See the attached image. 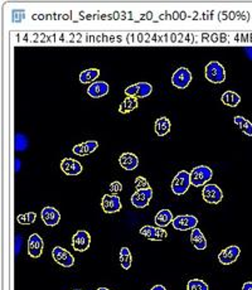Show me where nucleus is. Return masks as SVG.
I'll list each match as a JSON object with an SVG mask.
<instances>
[{"mask_svg": "<svg viewBox=\"0 0 252 290\" xmlns=\"http://www.w3.org/2000/svg\"><path fill=\"white\" fill-rule=\"evenodd\" d=\"M213 177V172L210 167L207 165H198V167L193 168L190 172V183L194 187H202V185L207 184Z\"/></svg>", "mask_w": 252, "mask_h": 290, "instance_id": "1", "label": "nucleus"}, {"mask_svg": "<svg viewBox=\"0 0 252 290\" xmlns=\"http://www.w3.org/2000/svg\"><path fill=\"white\" fill-rule=\"evenodd\" d=\"M190 185H192V183H190V173L187 172V170H180L173 179L172 190L174 195L183 196L184 193H187Z\"/></svg>", "mask_w": 252, "mask_h": 290, "instance_id": "2", "label": "nucleus"}, {"mask_svg": "<svg viewBox=\"0 0 252 290\" xmlns=\"http://www.w3.org/2000/svg\"><path fill=\"white\" fill-rule=\"evenodd\" d=\"M206 78L212 83H222L226 80L225 67L217 61H212L206 66Z\"/></svg>", "mask_w": 252, "mask_h": 290, "instance_id": "3", "label": "nucleus"}, {"mask_svg": "<svg viewBox=\"0 0 252 290\" xmlns=\"http://www.w3.org/2000/svg\"><path fill=\"white\" fill-rule=\"evenodd\" d=\"M153 198V189L150 188H139L131 196V205L136 208H145L149 206Z\"/></svg>", "mask_w": 252, "mask_h": 290, "instance_id": "4", "label": "nucleus"}, {"mask_svg": "<svg viewBox=\"0 0 252 290\" xmlns=\"http://www.w3.org/2000/svg\"><path fill=\"white\" fill-rule=\"evenodd\" d=\"M190 81H192V73L188 68L179 67L172 76V83L174 87L184 90L189 86Z\"/></svg>", "mask_w": 252, "mask_h": 290, "instance_id": "5", "label": "nucleus"}, {"mask_svg": "<svg viewBox=\"0 0 252 290\" xmlns=\"http://www.w3.org/2000/svg\"><path fill=\"white\" fill-rule=\"evenodd\" d=\"M153 86L147 82H137L125 88V95L134 99H145L152 93Z\"/></svg>", "mask_w": 252, "mask_h": 290, "instance_id": "6", "label": "nucleus"}, {"mask_svg": "<svg viewBox=\"0 0 252 290\" xmlns=\"http://www.w3.org/2000/svg\"><path fill=\"white\" fill-rule=\"evenodd\" d=\"M203 200L211 205H217L223 200V192L217 184H206L202 190Z\"/></svg>", "mask_w": 252, "mask_h": 290, "instance_id": "7", "label": "nucleus"}, {"mask_svg": "<svg viewBox=\"0 0 252 290\" xmlns=\"http://www.w3.org/2000/svg\"><path fill=\"white\" fill-rule=\"evenodd\" d=\"M52 258L58 265L63 266V268H71L75 264V258L72 254L68 253L66 249L61 248V246H56L52 250Z\"/></svg>", "mask_w": 252, "mask_h": 290, "instance_id": "8", "label": "nucleus"}, {"mask_svg": "<svg viewBox=\"0 0 252 290\" xmlns=\"http://www.w3.org/2000/svg\"><path fill=\"white\" fill-rule=\"evenodd\" d=\"M173 227L178 231H187L193 230L197 227L198 225V218L192 215H180L174 217L173 220Z\"/></svg>", "mask_w": 252, "mask_h": 290, "instance_id": "9", "label": "nucleus"}, {"mask_svg": "<svg viewBox=\"0 0 252 290\" xmlns=\"http://www.w3.org/2000/svg\"><path fill=\"white\" fill-rule=\"evenodd\" d=\"M91 245V236L86 230H78L72 237V248L78 253L88 250Z\"/></svg>", "mask_w": 252, "mask_h": 290, "instance_id": "10", "label": "nucleus"}, {"mask_svg": "<svg viewBox=\"0 0 252 290\" xmlns=\"http://www.w3.org/2000/svg\"><path fill=\"white\" fill-rule=\"evenodd\" d=\"M140 235L146 237L150 241H163L168 237V232L162 227H154V226H142L140 228Z\"/></svg>", "mask_w": 252, "mask_h": 290, "instance_id": "11", "label": "nucleus"}, {"mask_svg": "<svg viewBox=\"0 0 252 290\" xmlns=\"http://www.w3.org/2000/svg\"><path fill=\"white\" fill-rule=\"evenodd\" d=\"M101 207L105 213H116L123 208L118 195H105L101 201Z\"/></svg>", "mask_w": 252, "mask_h": 290, "instance_id": "12", "label": "nucleus"}, {"mask_svg": "<svg viewBox=\"0 0 252 290\" xmlns=\"http://www.w3.org/2000/svg\"><path fill=\"white\" fill-rule=\"evenodd\" d=\"M240 254L241 249L238 246H228V248H226L225 250H222L218 254V260H220L222 265H231V264H233L240 258Z\"/></svg>", "mask_w": 252, "mask_h": 290, "instance_id": "13", "label": "nucleus"}, {"mask_svg": "<svg viewBox=\"0 0 252 290\" xmlns=\"http://www.w3.org/2000/svg\"><path fill=\"white\" fill-rule=\"evenodd\" d=\"M43 244L42 237L38 233H33L28 238V255L33 259H37L42 255L43 253Z\"/></svg>", "mask_w": 252, "mask_h": 290, "instance_id": "14", "label": "nucleus"}, {"mask_svg": "<svg viewBox=\"0 0 252 290\" xmlns=\"http://www.w3.org/2000/svg\"><path fill=\"white\" fill-rule=\"evenodd\" d=\"M40 216H42L43 222L47 226H49V227H55L61 221V213L58 212V210H56L55 207H51V206L43 208Z\"/></svg>", "mask_w": 252, "mask_h": 290, "instance_id": "15", "label": "nucleus"}, {"mask_svg": "<svg viewBox=\"0 0 252 290\" xmlns=\"http://www.w3.org/2000/svg\"><path fill=\"white\" fill-rule=\"evenodd\" d=\"M109 83H106L105 81H96V82L91 83L87 88L88 96H91L92 99H100L104 98L109 93Z\"/></svg>", "mask_w": 252, "mask_h": 290, "instance_id": "16", "label": "nucleus"}, {"mask_svg": "<svg viewBox=\"0 0 252 290\" xmlns=\"http://www.w3.org/2000/svg\"><path fill=\"white\" fill-rule=\"evenodd\" d=\"M61 169L67 175H78L82 172V164H81L80 162H77L76 159L65 158V159L61 162Z\"/></svg>", "mask_w": 252, "mask_h": 290, "instance_id": "17", "label": "nucleus"}, {"mask_svg": "<svg viewBox=\"0 0 252 290\" xmlns=\"http://www.w3.org/2000/svg\"><path fill=\"white\" fill-rule=\"evenodd\" d=\"M119 164L125 170H134L139 165V158L134 153H124L119 158Z\"/></svg>", "mask_w": 252, "mask_h": 290, "instance_id": "18", "label": "nucleus"}, {"mask_svg": "<svg viewBox=\"0 0 252 290\" xmlns=\"http://www.w3.org/2000/svg\"><path fill=\"white\" fill-rule=\"evenodd\" d=\"M98 148V143L96 140H88L85 143H81L78 145L73 147V153L78 157H86V155H90L95 152Z\"/></svg>", "mask_w": 252, "mask_h": 290, "instance_id": "19", "label": "nucleus"}, {"mask_svg": "<svg viewBox=\"0 0 252 290\" xmlns=\"http://www.w3.org/2000/svg\"><path fill=\"white\" fill-rule=\"evenodd\" d=\"M190 241H192L193 246L197 250H206L207 249V240H206L205 235L199 228H193L192 233H190Z\"/></svg>", "mask_w": 252, "mask_h": 290, "instance_id": "20", "label": "nucleus"}, {"mask_svg": "<svg viewBox=\"0 0 252 290\" xmlns=\"http://www.w3.org/2000/svg\"><path fill=\"white\" fill-rule=\"evenodd\" d=\"M174 217H173V213L170 210H160L159 212L155 216V223H157L158 227H167L169 223L173 222Z\"/></svg>", "mask_w": 252, "mask_h": 290, "instance_id": "21", "label": "nucleus"}, {"mask_svg": "<svg viewBox=\"0 0 252 290\" xmlns=\"http://www.w3.org/2000/svg\"><path fill=\"white\" fill-rule=\"evenodd\" d=\"M170 126H172V124H170L169 119L162 116V118H159L155 121V133L159 136L167 135L170 131Z\"/></svg>", "mask_w": 252, "mask_h": 290, "instance_id": "22", "label": "nucleus"}, {"mask_svg": "<svg viewBox=\"0 0 252 290\" xmlns=\"http://www.w3.org/2000/svg\"><path fill=\"white\" fill-rule=\"evenodd\" d=\"M100 76V70L97 68H88V70L82 71L80 73V82L81 83H93L96 82V78Z\"/></svg>", "mask_w": 252, "mask_h": 290, "instance_id": "23", "label": "nucleus"}, {"mask_svg": "<svg viewBox=\"0 0 252 290\" xmlns=\"http://www.w3.org/2000/svg\"><path fill=\"white\" fill-rule=\"evenodd\" d=\"M221 100H222V103L225 104V105L230 106V108H237L238 104L241 103L240 95L233 92V91H226L222 95V98H221Z\"/></svg>", "mask_w": 252, "mask_h": 290, "instance_id": "24", "label": "nucleus"}, {"mask_svg": "<svg viewBox=\"0 0 252 290\" xmlns=\"http://www.w3.org/2000/svg\"><path fill=\"white\" fill-rule=\"evenodd\" d=\"M236 126L242 131L243 134H246L247 136H252V123L248 121L247 119H245L243 116H235L233 119Z\"/></svg>", "mask_w": 252, "mask_h": 290, "instance_id": "25", "label": "nucleus"}, {"mask_svg": "<svg viewBox=\"0 0 252 290\" xmlns=\"http://www.w3.org/2000/svg\"><path fill=\"white\" fill-rule=\"evenodd\" d=\"M137 106H139V104H137V99L126 96L125 100H124L123 103L120 104V106H119V113L129 114V113H131V111H134L135 109H137Z\"/></svg>", "mask_w": 252, "mask_h": 290, "instance_id": "26", "label": "nucleus"}, {"mask_svg": "<svg viewBox=\"0 0 252 290\" xmlns=\"http://www.w3.org/2000/svg\"><path fill=\"white\" fill-rule=\"evenodd\" d=\"M119 259H120L121 268H123L124 270H129V269L131 268L132 256H131V253H130V250L126 248V246L121 248L120 255H119Z\"/></svg>", "mask_w": 252, "mask_h": 290, "instance_id": "27", "label": "nucleus"}, {"mask_svg": "<svg viewBox=\"0 0 252 290\" xmlns=\"http://www.w3.org/2000/svg\"><path fill=\"white\" fill-rule=\"evenodd\" d=\"M187 290H210V286L200 279H190L187 283Z\"/></svg>", "mask_w": 252, "mask_h": 290, "instance_id": "28", "label": "nucleus"}, {"mask_svg": "<svg viewBox=\"0 0 252 290\" xmlns=\"http://www.w3.org/2000/svg\"><path fill=\"white\" fill-rule=\"evenodd\" d=\"M35 218H37V213L35 212H28L25 215H18L17 221L19 225H33L35 222Z\"/></svg>", "mask_w": 252, "mask_h": 290, "instance_id": "29", "label": "nucleus"}, {"mask_svg": "<svg viewBox=\"0 0 252 290\" xmlns=\"http://www.w3.org/2000/svg\"><path fill=\"white\" fill-rule=\"evenodd\" d=\"M27 138H25L23 134H17V136H15V149H17L18 152H22V150H24L25 148H27Z\"/></svg>", "mask_w": 252, "mask_h": 290, "instance_id": "30", "label": "nucleus"}, {"mask_svg": "<svg viewBox=\"0 0 252 290\" xmlns=\"http://www.w3.org/2000/svg\"><path fill=\"white\" fill-rule=\"evenodd\" d=\"M135 185H136V189H139V188H150L149 182L144 177H141V175L135 178Z\"/></svg>", "mask_w": 252, "mask_h": 290, "instance_id": "31", "label": "nucleus"}, {"mask_svg": "<svg viewBox=\"0 0 252 290\" xmlns=\"http://www.w3.org/2000/svg\"><path fill=\"white\" fill-rule=\"evenodd\" d=\"M109 188H110V190L114 195H118V193H120L121 190H123V184H121V182H119V180H115V182L110 183Z\"/></svg>", "mask_w": 252, "mask_h": 290, "instance_id": "32", "label": "nucleus"}, {"mask_svg": "<svg viewBox=\"0 0 252 290\" xmlns=\"http://www.w3.org/2000/svg\"><path fill=\"white\" fill-rule=\"evenodd\" d=\"M20 248H22V236H15V255L20 253Z\"/></svg>", "mask_w": 252, "mask_h": 290, "instance_id": "33", "label": "nucleus"}, {"mask_svg": "<svg viewBox=\"0 0 252 290\" xmlns=\"http://www.w3.org/2000/svg\"><path fill=\"white\" fill-rule=\"evenodd\" d=\"M242 290H252V281H247L242 285Z\"/></svg>", "mask_w": 252, "mask_h": 290, "instance_id": "34", "label": "nucleus"}, {"mask_svg": "<svg viewBox=\"0 0 252 290\" xmlns=\"http://www.w3.org/2000/svg\"><path fill=\"white\" fill-rule=\"evenodd\" d=\"M20 165H22L20 160L18 159V158H15V172H17V173L20 170Z\"/></svg>", "mask_w": 252, "mask_h": 290, "instance_id": "35", "label": "nucleus"}, {"mask_svg": "<svg viewBox=\"0 0 252 290\" xmlns=\"http://www.w3.org/2000/svg\"><path fill=\"white\" fill-rule=\"evenodd\" d=\"M150 290H167V288L163 285H154Z\"/></svg>", "mask_w": 252, "mask_h": 290, "instance_id": "36", "label": "nucleus"}, {"mask_svg": "<svg viewBox=\"0 0 252 290\" xmlns=\"http://www.w3.org/2000/svg\"><path fill=\"white\" fill-rule=\"evenodd\" d=\"M246 52H247V55L250 56V58L252 60V48H248V50L246 51Z\"/></svg>", "mask_w": 252, "mask_h": 290, "instance_id": "37", "label": "nucleus"}, {"mask_svg": "<svg viewBox=\"0 0 252 290\" xmlns=\"http://www.w3.org/2000/svg\"><path fill=\"white\" fill-rule=\"evenodd\" d=\"M96 290H110V289H108V288H98V289H96Z\"/></svg>", "mask_w": 252, "mask_h": 290, "instance_id": "38", "label": "nucleus"}, {"mask_svg": "<svg viewBox=\"0 0 252 290\" xmlns=\"http://www.w3.org/2000/svg\"><path fill=\"white\" fill-rule=\"evenodd\" d=\"M75 290H81V289H75Z\"/></svg>", "mask_w": 252, "mask_h": 290, "instance_id": "39", "label": "nucleus"}]
</instances>
